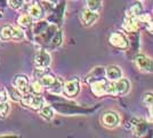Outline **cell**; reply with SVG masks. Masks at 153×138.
Instances as JSON below:
<instances>
[{
  "instance_id": "7a4b0ae2",
  "label": "cell",
  "mask_w": 153,
  "mask_h": 138,
  "mask_svg": "<svg viewBox=\"0 0 153 138\" xmlns=\"http://www.w3.org/2000/svg\"><path fill=\"white\" fill-rule=\"evenodd\" d=\"M22 104L24 106H29L33 109H40L42 106H44V99L40 96H33V94H29L25 93L24 97H22L21 99Z\"/></svg>"
},
{
  "instance_id": "d6986e66",
  "label": "cell",
  "mask_w": 153,
  "mask_h": 138,
  "mask_svg": "<svg viewBox=\"0 0 153 138\" xmlns=\"http://www.w3.org/2000/svg\"><path fill=\"white\" fill-rule=\"evenodd\" d=\"M32 23V17L29 14H23L19 17V24L22 26H30Z\"/></svg>"
},
{
  "instance_id": "83f0119b",
  "label": "cell",
  "mask_w": 153,
  "mask_h": 138,
  "mask_svg": "<svg viewBox=\"0 0 153 138\" xmlns=\"http://www.w3.org/2000/svg\"><path fill=\"white\" fill-rule=\"evenodd\" d=\"M151 108H150V111H151V115H152V118H153V104L151 106H150Z\"/></svg>"
},
{
  "instance_id": "4316f807",
  "label": "cell",
  "mask_w": 153,
  "mask_h": 138,
  "mask_svg": "<svg viewBox=\"0 0 153 138\" xmlns=\"http://www.w3.org/2000/svg\"><path fill=\"white\" fill-rule=\"evenodd\" d=\"M7 98H8V93L5 89H2V90H0V103L1 101H6Z\"/></svg>"
},
{
  "instance_id": "ac0fdd59",
  "label": "cell",
  "mask_w": 153,
  "mask_h": 138,
  "mask_svg": "<svg viewBox=\"0 0 153 138\" xmlns=\"http://www.w3.org/2000/svg\"><path fill=\"white\" fill-rule=\"evenodd\" d=\"M140 12H142V6L140 4H135L134 6H131V8L128 11L127 16H129V17H140Z\"/></svg>"
},
{
  "instance_id": "7402d4cb",
  "label": "cell",
  "mask_w": 153,
  "mask_h": 138,
  "mask_svg": "<svg viewBox=\"0 0 153 138\" xmlns=\"http://www.w3.org/2000/svg\"><path fill=\"white\" fill-rule=\"evenodd\" d=\"M61 43H62V33H61V31H56L53 39H51V44L54 46H58L61 45Z\"/></svg>"
},
{
  "instance_id": "cb8c5ba5",
  "label": "cell",
  "mask_w": 153,
  "mask_h": 138,
  "mask_svg": "<svg viewBox=\"0 0 153 138\" xmlns=\"http://www.w3.org/2000/svg\"><path fill=\"white\" fill-rule=\"evenodd\" d=\"M42 84H41V82L40 81H37V82H34L33 84H32V91L34 92V93H41L42 92Z\"/></svg>"
},
{
  "instance_id": "9c48e42d",
  "label": "cell",
  "mask_w": 153,
  "mask_h": 138,
  "mask_svg": "<svg viewBox=\"0 0 153 138\" xmlns=\"http://www.w3.org/2000/svg\"><path fill=\"white\" fill-rule=\"evenodd\" d=\"M14 85L22 94L29 92V81L25 76H16L14 79Z\"/></svg>"
},
{
  "instance_id": "484cf974",
  "label": "cell",
  "mask_w": 153,
  "mask_h": 138,
  "mask_svg": "<svg viewBox=\"0 0 153 138\" xmlns=\"http://www.w3.org/2000/svg\"><path fill=\"white\" fill-rule=\"evenodd\" d=\"M10 94H12V99L13 100H15V101H19V100H21L22 99V93L15 87V89H13L12 91H10Z\"/></svg>"
},
{
  "instance_id": "8992f818",
  "label": "cell",
  "mask_w": 153,
  "mask_h": 138,
  "mask_svg": "<svg viewBox=\"0 0 153 138\" xmlns=\"http://www.w3.org/2000/svg\"><path fill=\"white\" fill-rule=\"evenodd\" d=\"M80 84H79V79H71L68 81L63 85V91L68 97H74L76 93L79 92Z\"/></svg>"
},
{
  "instance_id": "30bf717a",
  "label": "cell",
  "mask_w": 153,
  "mask_h": 138,
  "mask_svg": "<svg viewBox=\"0 0 153 138\" xmlns=\"http://www.w3.org/2000/svg\"><path fill=\"white\" fill-rule=\"evenodd\" d=\"M115 96H123L129 91L130 84L127 79L125 78H119L118 81H115Z\"/></svg>"
},
{
  "instance_id": "3957f363",
  "label": "cell",
  "mask_w": 153,
  "mask_h": 138,
  "mask_svg": "<svg viewBox=\"0 0 153 138\" xmlns=\"http://www.w3.org/2000/svg\"><path fill=\"white\" fill-rule=\"evenodd\" d=\"M135 63L140 72H153V60L143 54H138L135 58Z\"/></svg>"
},
{
  "instance_id": "e0dca14e",
  "label": "cell",
  "mask_w": 153,
  "mask_h": 138,
  "mask_svg": "<svg viewBox=\"0 0 153 138\" xmlns=\"http://www.w3.org/2000/svg\"><path fill=\"white\" fill-rule=\"evenodd\" d=\"M40 82H41V84L44 86H49L53 85V83L55 82V79H56V77L55 76H53V75H51V74H46V75H42L41 77H40Z\"/></svg>"
},
{
  "instance_id": "8fae6325",
  "label": "cell",
  "mask_w": 153,
  "mask_h": 138,
  "mask_svg": "<svg viewBox=\"0 0 153 138\" xmlns=\"http://www.w3.org/2000/svg\"><path fill=\"white\" fill-rule=\"evenodd\" d=\"M98 19V14L96 13V12H93V11H90V9H85L81 14V21H82V23L85 26H91L96 20Z\"/></svg>"
},
{
  "instance_id": "ba28073f",
  "label": "cell",
  "mask_w": 153,
  "mask_h": 138,
  "mask_svg": "<svg viewBox=\"0 0 153 138\" xmlns=\"http://www.w3.org/2000/svg\"><path fill=\"white\" fill-rule=\"evenodd\" d=\"M106 85H108V82L104 81V79H97V81H94L91 83V91L94 94L101 97L104 93H106Z\"/></svg>"
},
{
  "instance_id": "ffe728a7",
  "label": "cell",
  "mask_w": 153,
  "mask_h": 138,
  "mask_svg": "<svg viewBox=\"0 0 153 138\" xmlns=\"http://www.w3.org/2000/svg\"><path fill=\"white\" fill-rule=\"evenodd\" d=\"M49 89H51V92H55V93H59L61 90L63 89V85H62V79L57 77V78L55 79V82L53 83V85L49 86Z\"/></svg>"
},
{
  "instance_id": "7c38bea8",
  "label": "cell",
  "mask_w": 153,
  "mask_h": 138,
  "mask_svg": "<svg viewBox=\"0 0 153 138\" xmlns=\"http://www.w3.org/2000/svg\"><path fill=\"white\" fill-rule=\"evenodd\" d=\"M105 75H106L108 81L115 82V81H118L119 78H121L122 72L118 66H108L106 68V70H105Z\"/></svg>"
},
{
  "instance_id": "5bb4252c",
  "label": "cell",
  "mask_w": 153,
  "mask_h": 138,
  "mask_svg": "<svg viewBox=\"0 0 153 138\" xmlns=\"http://www.w3.org/2000/svg\"><path fill=\"white\" fill-rule=\"evenodd\" d=\"M29 15L34 20H39L42 16V8L38 4H33L29 8Z\"/></svg>"
},
{
  "instance_id": "44dd1931",
  "label": "cell",
  "mask_w": 153,
  "mask_h": 138,
  "mask_svg": "<svg viewBox=\"0 0 153 138\" xmlns=\"http://www.w3.org/2000/svg\"><path fill=\"white\" fill-rule=\"evenodd\" d=\"M8 111H9V105L6 101H1L0 103V118H5Z\"/></svg>"
},
{
  "instance_id": "4fadbf2b",
  "label": "cell",
  "mask_w": 153,
  "mask_h": 138,
  "mask_svg": "<svg viewBox=\"0 0 153 138\" xmlns=\"http://www.w3.org/2000/svg\"><path fill=\"white\" fill-rule=\"evenodd\" d=\"M125 28L127 29L128 31H131V32L136 31L140 28L138 17H129V16H127L126 20H125Z\"/></svg>"
},
{
  "instance_id": "603a6c76",
  "label": "cell",
  "mask_w": 153,
  "mask_h": 138,
  "mask_svg": "<svg viewBox=\"0 0 153 138\" xmlns=\"http://www.w3.org/2000/svg\"><path fill=\"white\" fill-rule=\"evenodd\" d=\"M143 103L147 106H151L153 104V93L152 92H147L143 96Z\"/></svg>"
},
{
  "instance_id": "9a60e30c",
  "label": "cell",
  "mask_w": 153,
  "mask_h": 138,
  "mask_svg": "<svg viewBox=\"0 0 153 138\" xmlns=\"http://www.w3.org/2000/svg\"><path fill=\"white\" fill-rule=\"evenodd\" d=\"M87 7L93 12H98L102 8V0H87Z\"/></svg>"
},
{
  "instance_id": "2e32d148",
  "label": "cell",
  "mask_w": 153,
  "mask_h": 138,
  "mask_svg": "<svg viewBox=\"0 0 153 138\" xmlns=\"http://www.w3.org/2000/svg\"><path fill=\"white\" fill-rule=\"evenodd\" d=\"M40 111H41V116L46 120H51L53 116H54V111H53V108H51V106H42L41 108H40Z\"/></svg>"
},
{
  "instance_id": "277c9868",
  "label": "cell",
  "mask_w": 153,
  "mask_h": 138,
  "mask_svg": "<svg viewBox=\"0 0 153 138\" xmlns=\"http://www.w3.org/2000/svg\"><path fill=\"white\" fill-rule=\"evenodd\" d=\"M102 122L104 127L113 129L115 127H118L120 123V116L118 115V113L113 112V111H108V112H105L103 114Z\"/></svg>"
},
{
  "instance_id": "6da1fadb",
  "label": "cell",
  "mask_w": 153,
  "mask_h": 138,
  "mask_svg": "<svg viewBox=\"0 0 153 138\" xmlns=\"http://www.w3.org/2000/svg\"><path fill=\"white\" fill-rule=\"evenodd\" d=\"M1 38L2 39H22L24 37L23 31L17 26H6L1 29Z\"/></svg>"
},
{
  "instance_id": "5b68a950",
  "label": "cell",
  "mask_w": 153,
  "mask_h": 138,
  "mask_svg": "<svg viewBox=\"0 0 153 138\" xmlns=\"http://www.w3.org/2000/svg\"><path fill=\"white\" fill-rule=\"evenodd\" d=\"M108 41H110L111 45H113L117 48H120V50H126V48H128V46H129L127 38L121 32H113L110 36Z\"/></svg>"
},
{
  "instance_id": "52a82bcc",
  "label": "cell",
  "mask_w": 153,
  "mask_h": 138,
  "mask_svg": "<svg viewBox=\"0 0 153 138\" xmlns=\"http://www.w3.org/2000/svg\"><path fill=\"white\" fill-rule=\"evenodd\" d=\"M34 63L38 68L45 69L51 65V55L45 51H41L34 57Z\"/></svg>"
},
{
  "instance_id": "d4e9b609",
  "label": "cell",
  "mask_w": 153,
  "mask_h": 138,
  "mask_svg": "<svg viewBox=\"0 0 153 138\" xmlns=\"http://www.w3.org/2000/svg\"><path fill=\"white\" fill-rule=\"evenodd\" d=\"M8 2H9V6L12 7V8L17 9V8H21V7H22L24 0H8Z\"/></svg>"
}]
</instances>
